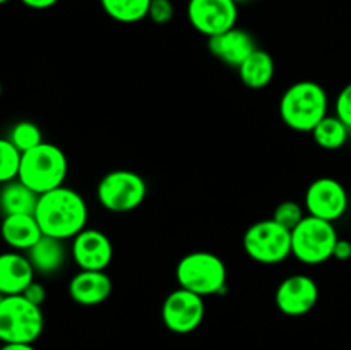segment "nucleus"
Segmentation results:
<instances>
[{
  "label": "nucleus",
  "instance_id": "nucleus-35",
  "mask_svg": "<svg viewBox=\"0 0 351 350\" xmlns=\"http://www.w3.org/2000/svg\"><path fill=\"white\" fill-rule=\"evenodd\" d=\"M0 96H2V84H0Z\"/></svg>",
  "mask_w": 351,
  "mask_h": 350
},
{
  "label": "nucleus",
  "instance_id": "nucleus-19",
  "mask_svg": "<svg viewBox=\"0 0 351 350\" xmlns=\"http://www.w3.org/2000/svg\"><path fill=\"white\" fill-rule=\"evenodd\" d=\"M239 78L243 86L250 89H263L271 84L276 72V64L269 51L256 48L245 60L240 64Z\"/></svg>",
  "mask_w": 351,
  "mask_h": 350
},
{
  "label": "nucleus",
  "instance_id": "nucleus-15",
  "mask_svg": "<svg viewBox=\"0 0 351 350\" xmlns=\"http://www.w3.org/2000/svg\"><path fill=\"white\" fill-rule=\"evenodd\" d=\"M113 290V281L106 271L81 270L69 281V295L79 305H99L108 301Z\"/></svg>",
  "mask_w": 351,
  "mask_h": 350
},
{
  "label": "nucleus",
  "instance_id": "nucleus-18",
  "mask_svg": "<svg viewBox=\"0 0 351 350\" xmlns=\"http://www.w3.org/2000/svg\"><path fill=\"white\" fill-rule=\"evenodd\" d=\"M64 242L65 240L55 239V237L41 235V239L29 250H26V256L34 273L48 277L64 268L65 261H67V249H65Z\"/></svg>",
  "mask_w": 351,
  "mask_h": 350
},
{
  "label": "nucleus",
  "instance_id": "nucleus-24",
  "mask_svg": "<svg viewBox=\"0 0 351 350\" xmlns=\"http://www.w3.org/2000/svg\"><path fill=\"white\" fill-rule=\"evenodd\" d=\"M21 153L9 141V137H0V185L16 180L19 175Z\"/></svg>",
  "mask_w": 351,
  "mask_h": 350
},
{
  "label": "nucleus",
  "instance_id": "nucleus-27",
  "mask_svg": "<svg viewBox=\"0 0 351 350\" xmlns=\"http://www.w3.org/2000/svg\"><path fill=\"white\" fill-rule=\"evenodd\" d=\"M335 112V115L338 117L348 129H351V82H348V84L338 93V96H336Z\"/></svg>",
  "mask_w": 351,
  "mask_h": 350
},
{
  "label": "nucleus",
  "instance_id": "nucleus-21",
  "mask_svg": "<svg viewBox=\"0 0 351 350\" xmlns=\"http://www.w3.org/2000/svg\"><path fill=\"white\" fill-rule=\"evenodd\" d=\"M311 134L319 148L326 151H336L346 144L350 129L336 115H326Z\"/></svg>",
  "mask_w": 351,
  "mask_h": 350
},
{
  "label": "nucleus",
  "instance_id": "nucleus-7",
  "mask_svg": "<svg viewBox=\"0 0 351 350\" xmlns=\"http://www.w3.org/2000/svg\"><path fill=\"white\" fill-rule=\"evenodd\" d=\"M243 250L259 264H280L291 256V230L273 218L252 223L242 239Z\"/></svg>",
  "mask_w": 351,
  "mask_h": 350
},
{
  "label": "nucleus",
  "instance_id": "nucleus-1",
  "mask_svg": "<svg viewBox=\"0 0 351 350\" xmlns=\"http://www.w3.org/2000/svg\"><path fill=\"white\" fill-rule=\"evenodd\" d=\"M89 209L86 199L75 189L60 187L40 194L34 218L43 235L67 240L74 239L88 225Z\"/></svg>",
  "mask_w": 351,
  "mask_h": 350
},
{
  "label": "nucleus",
  "instance_id": "nucleus-29",
  "mask_svg": "<svg viewBox=\"0 0 351 350\" xmlns=\"http://www.w3.org/2000/svg\"><path fill=\"white\" fill-rule=\"evenodd\" d=\"M332 257L338 261H348L351 259V240L348 239H338L335 246V253Z\"/></svg>",
  "mask_w": 351,
  "mask_h": 350
},
{
  "label": "nucleus",
  "instance_id": "nucleus-32",
  "mask_svg": "<svg viewBox=\"0 0 351 350\" xmlns=\"http://www.w3.org/2000/svg\"><path fill=\"white\" fill-rule=\"evenodd\" d=\"M237 3H243V2H249V0H235Z\"/></svg>",
  "mask_w": 351,
  "mask_h": 350
},
{
  "label": "nucleus",
  "instance_id": "nucleus-2",
  "mask_svg": "<svg viewBox=\"0 0 351 350\" xmlns=\"http://www.w3.org/2000/svg\"><path fill=\"white\" fill-rule=\"evenodd\" d=\"M329 98L319 82L302 79L285 89L280 100V117L287 127L297 132H312L328 115Z\"/></svg>",
  "mask_w": 351,
  "mask_h": 350
},
{
  "label": "nucleus",
  "instance_id": "nucleus-25",
  "mask_svg": "<svg viewBox=\"0 0 351 350\" xmlns=\"http://www.w3.org/2000/svg\"><path fill=\"white\" fill-rule=\"evenodd\" d=\"M271 218L280 223L281 226H285V229L293 230L305 218V211L300 202L293 201V199H288V201L280 202L274 208V213Z\"/></svg>",
  "mask_w": 351,
  "mask_h": 350
},
{
  "label": "nucleus",
  "instance_id": "nucleus-4",
  "mask_svg": "<svg viewBox=\"0 0 351 350\" xmlns=\"http://www.w3.org/2000/svg\"><path fill=\"white\" fill-rule=\"evenodd\" d=\"M67 172L69 161L64 150L43 141L36 148L23 153L17 178L36 194H45L64 185Z\"/></svg>",
  "mask_w": 351,
  "mask_h": 350
},
{
  "label": "nucleus",
  "instance_id": "nucleus-30",
  "mask_svg": "<svg viewBox=\"0 0 351 350\" xmlns=\"http://www.w3.org/2000/svg\"><path fill=\"white\" fill-rule=\"evenodd\" d=\"M26 7L34 10H45V9H50V7L57 5L60 0H21Z\"/></svg>",
  "mask_w": 351,
  "mask_h": 350
},
{
  "label": "nucleus",
  "instance_id": "nucleus-22",
  "mask_svg": "<svg viewBox=\"0 0 351 350\" xmlns=\"http://www.w3.org/2000/svg\"><path fill=\"white\" fill-rule=\"evenodd\" d=\"M108 17L122 24H134L146 19L151 0H99Z\"/></svg>",
  "mask_w": 351,
  "mask_h": 350
},
{
  "label": "nucleus",
  "instance_id": "nucleus-23",
  "mask_svg": "<svg viewBox=\"0 0 351 350\" xmlns=\"http://www.w3.org/2000/svg\"><path fill=\"white\" fill-rule=\"evenodd\" d=\"M9 141L21 153H26L43 143V134H41L40 127L31 120H19L10 129Z\"/></svg>",
  "mask_w": 351,
  "mask_h": 350
},
{
  "label": "nucleus",
  "instance_id": "nucleus-5",
  "mask_svg": "<svg viewBox=\"0 0 351 350\" xmlns=\"http://www.w3.org/2000/svg\"><path fill=\"white\" fill-rule=\"evenodd\" d=\"M45 328L41 305L21 295L0 299V340L2 343H34Z\"/></svg>",
  "mask_w": 351,
  "mask_h": 350
},
{
  "label": "nucleus",
  "instance_id": "nucleus-31",
  "mask_svg": "<svg viewBox=\"0 0 351 350\" xmlns=\"http://www.w3.org/2000/svg\"><path fill=\"white\" fill-rule=\"evenodd\" d=\"M2 350H38L33 343H3Z\"/></svg>",
  "mask_w": 351,
  "mask_h": 350
},
{
  "label": "nucleus",
  "instance_id": "nucleus-20",
  "mask_svg": "<svg viewBox=\"0 0 351 350\" xmlns=\"http://www.w3.org/2000/svg\"><path fill=\"white\" fill-rule=\"evenodd\" d=\"M40 194L16 178L0 187V211L7 215H34Z\"/></svg>",
  "mask_w": 351,
  "mask_h": 350
},
{
  "label": "nucleus",
  "instance_id": "nucleus-13",
  "mask_svg": "<svg viewBox=\"0 0 351 350\" xmlns=\"http://www.w3.org/2000/svg\"><path fill=\"white\" fill-rule=\"evenodd\" d=\"M71 256L79 270L105 271L113 259V244L105 232L86 226L72 239Z\"/></svg>",
  "mask_w": 351,
  "mask_h": 350
},
{
  "label": "nucleus",
  "instance_id": "nucleus-16",
  "mask_svg": "<svg viewBox=\"0 0 351 350\" xmlns=\"http://www.w3.org/2000/svg\"><path fill=\"white\" fill-rule=\"evenodd\" d=\"M34 275L26 254L12 249L0 254V295H21Z\"/></svg>",
  "mask_w": 351,
  "mask_h": 350
},
{
  "label": "nucleus",
  "instance_id": "nucleus-17",
  "mask_svg": "<svg viewBox=\"0 0 351 350\" xmlns=\"http://www.w3.org/2000/svg\"><path fill=\"white\" fill-rule=\"evenodd\" d=\"M0 235L12 250L26 253L41 239L43 232L34 215H7L0 223Z\"/></svg>",
  "mask_w": 351,
  "mask_h": 350
},
{
  "label": "nucleus",
  "instance_id": "nucleus-34",
  "mask_svg": "<svg viewBox=\"0 0 351 350\" xmlns=\"http://www.w3.org/2000/svg\"><path fill=\"white\" fill-rule=\"evenodd\" d=\"M2 347H3V343H2V340H0V350H2Z\"/></svg>",
  "mask_w": 351,
  "mask_h": 350
},
{
  "label": "nucleus",
  "instance_id": "nucleus-6",
  "mask_svg": "<svg viewBox=\"0 0 351 350\" xmlns=\"http://www.w3.org/2000/svg\"><path fill=\"white\" fill-rule=\"evenodd\" d=\"M338 239L335 223L305 215V218L291 230V256L308 266H317L332 259Z\"/></svg>",
  "mask_w": 351,
  "mask_h": 350
},
{
  "label": "nucleus",
  "instance_id": "nucleus-28",
  "mask_svg": "<svg viewBox=\"0 0 351 350\" xmlns=\"http://www.w3.org/2000/svg\"><path fill=\"white\" fill-rule=\"evenodd\" d=\"M23 295L27 299V301L33 302V304L41 305L45 301H47V288H45L40 281L33 280L29 285H27L26 290L23 292Z\"/></svg>",
  "mask_w": 351,
  "mask_h": 350
},
{
  "label": "nucleus",
  "instance_id": "nucleus-9",
  "mask_svg": "<svg viewBox=\"0 0 351 350\" xmlns=\"http://www.w3.org/2000/svg\"><path fill=\"white\" fill-rule=\"evenodd\" d=\"M206 316L204 297L178 287L165 297L161 319L167 329L177 335H187L202 325Z\"/></svg>",
  "mask_w": 351,
  "mask_h": 350
},
{
  "label": "nucleus",
  "instance_id": "nucleus-33",
  "mask_svg": "<svg viewBox=\"0 0 351 350\" xmlns=\"http://www.w3.org/2000/svg\"><path fill=\"white\" fill-rule=\"evenodd\" d=\"M7 2H10V0H0V5H3V3H7Z\"/></svg>",
  "mask_w": 351,
  "mask_h": 350
},
{
  "label": "nucleus",
  "instance_id": "nucleus-12",
  "mask_svg": "<svg viewBox=\"0 0 351 350\" xmlns=\"http://www.w3.org/2000/svg\"><path fill=\"white\" fill-rule=\"evenodd\" d=\"M274 302L280 312L291 318L305 316L317 305L319 285L308 275H291L276 288Z\"/></svg>",
  "mask_w": 351,
  "mask_h": 350
},
{
  "label": "nucleus",
  "instance_id": "nucleus-26",
  "mask_svg": "<svg viewBox=\"0 0 351 350\" xmlns=\"http://www.w3.org/2000/svg\"><path fill=\"white\" fill-rule=\"evenodd\" d=\"M175 16V7L171 0H151L149 5V17L154 24L158 26H165V24L170 23Z\"/></svg>",
  "mask_w": 351,
  "mask_h": 350
},
{
  "label": "nucleus",
  "instance_id": "nucleus-10",
  "mask_svg": "<svg viewBox=\"0 0 351 350\" xmlns=\"http://www.w3.org/2000/svg\"><path fill=\"white\" fill-rule=\"evenodd\" d=\"M187 17L197 33L211 38L237 26L239 3L235 0H189Z\"/></svg>",
  "mask_w": 351,
  "mask_h": 350
},
{
  "label": "nucleus",
  "instance_id": "nucleus-14",
  "mask_svg": "<svg viewBox=\"0 0 351 350\" xmlns=\"http://www.w3.org/2000/svg\"><path fill=\"white\" fill-rule=\"evenodd\" d=\"M256 41L249 31L242 27H232V30L219 33L216 36L208 38V50L215 58L223 62L225 65L239 69L240 64L256 50Z\"/></svg>",
  "mask_w": 351,
  "mask_h": 350
},
{
  "label": "nucleus",
  "instance_id": "nucleus-8",
  "mask_svg": "<svg viewBox=\"0 0 351 350\" xmlns=\"http://www.w3.org/2000/svg\"><path fill=\"white\" fill-rule=\"evenodd\" d=\"M147 196V184L137 172L112 170L96 187L98 202L112 213H129L139 208Z\"/></svg>",
  "mask_w": 351,
  "mask_h": 350
},
{
  "label": "nucleus",
  "instance_id": "nucleus-3",
  "mask_svg": "<svg viewBox=\"0 0 351 350\" xmlns=\"http://www.w3.org/2000/svg\"><path fill=\"white\" fill-rule=\"evenodd\" d=\"M178 287L201 297L223 295L228 287V270L218 254L209 250H194L180 257L175 268Z\"/></svg>",
  "mask_w": 351,
  "mask_h": 350
},
{
  "label": "nucleus",
  "instance_id": "nucleus-11",
  "mask_svg": "<svg viewBox=\"0 0 351 350\" xmlns=\"http://www.w3.org/2000/svg\"><path fill=\"white\" fill-rule=\"evenodd\" d=\"M304 202L307 215L335 223L348 209L350 198L341 182L332 177H319L305 191Z\"/></svg>",
  "mask_w": 351,
  "mask_h": 350
}]
</instances>
